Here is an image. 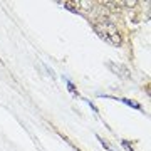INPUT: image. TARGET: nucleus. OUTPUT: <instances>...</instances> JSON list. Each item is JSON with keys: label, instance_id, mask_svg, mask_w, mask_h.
Returning <instances> with one entry per match:
<instances>
[{"label": "nucleus", "instance_id": "obj_1", "mask_svg": "<svg viewBox=\"0 0 151 151\" xmlns=\"http://www.w3.org/2000/svg\"><path fill=\"white\" fill-rule=\"evenodd\" d=\"M92 29L106 42L113 44V45H118V47L123 44V37H121L118 27L114 25V22L108 20V19H101V22H94L92 24Z\"/></svg>", "mask_w": 151, "mask_h": 151}, {"label": "nucleus", "instance_id": "obj_2", "mask_svg": "<svg viewBox=\"0 0 151 151\" xmlns=\"http://www.w3.org/2000/svg\"><path fill=\"white\" fill-rule=\"evenodd\" d=\"M119 101H123L124 104H128V106H131V108H134V109H141V106L138 103H133V101H129V99H119Z\"/></svg>", "mask_w": 151, "mask_h": 151}, {"label": "nucleus", "instance_id": "obj_3", "mask_svg": "<svg viewBox=\"0 0 151 151\" xmlns=\"http://www.w3.org/2000/svg\"><path fill=\"white\" fill-rule=\"evenodd\" d=\"M67 87H69V91L72 92V94H76V89H74V86H72V82L70 81H67Z\"/></svg>", "mask_w": 151, "mask_h": 151}, {"label": "nucleus", "instance_id": "obj_4", "mask_svg": "<svg viewBox=\"0 0 151 151\" xmlns=\"http://www.w3.org/2000/svg\"><path fill=\"white\" fill-rule=\"evenodd\" d=\"M121 143H123V146H124V148H126L128 151H134V150H133V148H131L129 145H128V141H121Z\"/></svg>", "mask_w": 151, "mask_h": 151}]
</instances>
